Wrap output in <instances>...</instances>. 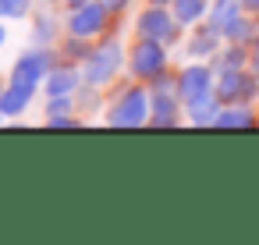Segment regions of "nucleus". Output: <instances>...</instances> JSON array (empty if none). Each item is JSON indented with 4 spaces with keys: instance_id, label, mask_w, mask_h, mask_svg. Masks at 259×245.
<instances>
[{
    "instance_id": "obj_1",
    "label": "nucleus",
    "mask_w": 259,
    "mask_h": 245,
    "mask_svg": "<svg viewBox=\"0 0 259 245\" xmlns=\"http://www.w3.org/2000/svg\"><path fill=\"white\" fill-rule=\"evenodd\" d=\"M103 121L110 128H142L149 125V86L146 82H121L107 89V103H103Z\"/></svg>"
},
{
    "instance_id": "obj_2",
    "label": "nucleus",
    "mask_w": 259,
    "mask_h": 245,
    "mask_svg": "<svg viewBox=\"0 0 259 245\" xmlns=\"http://www.w3.org/2000/svg\"><path fill=\"white\" fill-rule=\"evenodd\" d=\"M121 71H128V47L121 43L117 32H107L93 43L89 57L82 61V78H85V86L110 89Z\"/></svg>"
},
{
    "instance_id": "obj_3",
    "label": "nucleus",
    "mask_w": 259,
    "mask_h": 245,
    "mask_svg": "<svg viewBox=\"0 0 259 245\" xmlns=\"http://www.w3.org/2000/svg\"><path fill=\"white\" fill-rule=\"evenodd\" d=\"M132 32L139 39H153L163 47H174L185 39V25L174 18L170 4H146L135 18H132Z\"/></svg>"
},
{
    "instance_id": "obj_4",
    "label": "nucleus",
    "mask_w": 259,
    "mask_h": 245,
    "mask_svg": "<svg viewBox=\"0 0 259 245\" xmlns=\"http://www.w3.org/2000/svg\"><path fill=\"white\" fill-rule=\"evenodd\" d=\"M185 121V103L178 96V75H160L149 82V125L153 128H178Z\"/></svg>"
},
{
    "instance_id": "obj_5",
    "label": "nucleus",
    "mask_w": 259,
    "mask_h": 245,
    "mask_svg": "<svg viewBox=\"0 0 259 245\" xmlns=\"http://www.w3.org/2000/svg\"><path fill=\"white\" fill-rule=\"evenodd\" d=\"M114 25H117V18L103 0H85L78 8H68V15H64V32L82 36V39H100V36L114 32Z\"/></svg>"
},
{
    "instance_id": "obj_6",
    "label": "nucleus",
    "mask_w": 259,
    "mask_h": 245,
    "mask_svg": "<svg viewBox=\"0 0 259 245\" xmlns=\"http://www.w3.org/2000/svg\"><path fill=\"white\" fill-rule=\"evenodd\" d=\"M170 71V50L163 43H153V39H139L128 47V78L135 82H156L160 75Z\"/></svg>"
},
{
    "instance_id": "obj_7",
    "label": "nucleus",
    "mask_w": 259,
    "mask_h": 245,
    "mask_svg": "<svg viewBox=\"0 0 259 245\" xmlns=\"http://www.w3.org/2000/svg\"><path fill=\"white\" fill-rule=\"evenodd\" d=\"M217 100H220V107L255 103V100H259V75H255L252 68L220 71V75H217Z\"/></svg>"
},
{
    "instance_id": "obj_8",
    "label": "nucleus",
    "mask_w": 259,
    "mask_h": 245,
    "mask_svg": "<svg viewBox=\"0 0 259 245\" xmlns=\"http://www.w3.org/2000/svg\"><path fill=\"white\" fill-rule=\"evenodd\" d=\"M178 96H181L185 110H192L195 103L217 96V71H213L209 64H202V61L181 68V71H178Z\"/></svg>"
},
{
    "instance_id": "obj_9",
    "label": "nucleus",
    "mask_w": 259,
    "mask_h": 245,
    "mask_svg": "<svg viewBox=\"0 0 259 245\" xmlns=\"http://www.w3.org/2000/svg\"><path fill=\"white\" fill-rule=\"evenodd\" d=\"M57 61H61V57H57V47H29V50L15 61L11 75H15V78H25V82L43 86V82H47V75H50V68H54Z\"/></svg>"
},
{
    "instance_id": "obj_10",
    "label": "nucleus",
    "mask_w": 259,
    "mask_h": 245,
    "mask_svg": "<svg viewBox=\"0 0 259 245\" xmlns=\"http://www.w3.org/2000/svg\"><path fill=\"white\" fill-rule=\"evenodd\" d=\"M36 93H39L36 82H25V78H15V75H11V78L4 82V93H0V110H4V117H22V114L32 107Z\"/></svg>"
},
{
    "instance_id": "obj_11",
    "label": "nucleus",
    "mask_w": 259,
    "mask_h": 245,
    "mask_svg": "<svg viewBox=\"0 0 259 245\" xmlns=\"http://www.w3.org/2000/svg\"><path fill=\"white\" fill-rule=\"evenodd\" d=\"M82 64H71V61H57L43 82V93L47 96H75L82 89Z\"/></svg>"
},
{
    "instance_id": "obj_12",
    "label": "nucleus",
    "mask_w": 259,
    "mask_h": 245,
    "mask_svg": "<svg viewBox=\"0 0 259 245\" xmlns=\"http://www.w3.org/2000/svg\"><path fill=\"white\" fill-rule=\"evenodd\" d=\"M220 47H224V36H220L209 22H195L192 32L185 36V54L195 57V61H209Z\"/></svg>"
},
{
    "instance_id": "obj_13",
    "label": "nucleus",
    "mask_w": 259,
    "mask_h": 245,
    "mask_svg": "<svg viewBox=\"0 0 259 245\" xmlns=\"http://www.w3.org/2000/svg\"><path fill=\"white\" fill-rule=\"evenodd\" d=\"M241 15H245L241 0H213L202 22H209V25H213V29H217V32L224 36V32H227V29H231V25H234V22H238Z\"/></svg>"
},
{
    "instance_id": "obj_14",
    "label": "nucleus",
    "mask_w": 259,
    "mask_h": 245,
    "mask_svg": "<svg viewBox=\"0 0 259 245\" xmlns=\"http://www.w3.org/2000/svg\"><path fill=\"white\" fill-rule=\"evenodd\" d=\"M61 36H64V22H57L54 15H36L32 18V32H29L32 47H57Z\"/></svg>"
},
{
    "instance_id": "obj_15",
    "label": "nucleus",
    "mask_w": 259,
    "mask_h": 245,
    "mask_svg": "<svg viewBox=\"0 0 259 245\" xmlns=\"http://www.w3.org/2000/svg\"><path fill=\"white\" fill-rule=\"evenodd\" d=\"M209 68H213L217 75H220V71H234V68H248V47L224 39V47L209 57Z\"/></svg>"
},
{
    "instance_id": "obj_16",
    "label": "nucleus",
    "mask_w": 259,
    "mask_h": 245,
    "mask_svg": "<svg viewBox=\"0 0 259 245\" xmlns=\"http://www.w3.org/2000/svg\"><path fill=\"white\" fill-rule=\"evenodd\" d=\"M255 125V110L252 103H234V107H220L213 117V128H252Z\"/></svg>"
},
{
    "instance_id": "obj_17",
    "label": "nucleus",
    "mask_w": 259,
    "mask_h": 245,
    "mask_svg": "<svg viewBox=\"0 0 259 245\" xmlns=\"http://www.w3.org/2000/svg\"><path fill=\"white\" fill-rule=\"evenodd\" d=\"M209 4H213V0H170V11H174V18H178L185 29H192L195 22L206 18Z\"/></svg>"
},
{
    "instance_id": "obj_18",
    "label": "nucleus",
    "mask_w": 259,
    "mask_h": 245,
    "mask_svg": "<svg viewBox=\"0 0 259 245\" xmlns=\"http://www.w3.org/2000/svg\"><path fill=\"white\" fill-rule=\"evenodd\" d=\"M93 43H96V39H82V36L64 32V36H61V43H57V57H61V61H71V64H82V61L89 57Z\"/></svg>"
},
{
    "instance_id": "obj_19",
    "label": "nucleus",
    "mask_w": 259,
    "mask_h": 245,
    "mask_svg": "<svg viewBox=\"0 0 259 245\" xmlns=\"http://www.w3.org/2000/svg\"><path fill=\"white\" fill-rule=\"evenodd\" d=\"M255 32H259V18H252V15L245 11V15L224 32V39H227V43H241V47H248V43L255 39Z\"/></svg>"
},
{
    "instance_id": "obj_20",
    "label": "nucleus",
    "mask_w": 259,
    "mask_h": 245,
    "mask_svg": "<svg viewBox=\"0 0 259 245\" xmlns=\"http://www.w3.org/2000/svg\"><path fill=\"white\" fill-rule=\"evenodd\" d=\"M29 11H32V0H0V22L29 18Z\"/></svg>"
},
{
    "instance_id": "obj_21",
    "label": "nucleus",
    "mask_w": 259,
    "mask_h": 245,
    "mask_svg": "<svg viewBox=\"0 0 259 245\" xmlns=\"http://www.w3.org/2000/svg\"><path fill=\"white\" fill-rule=\"evenodd\" d=\"M47 117L50 114H71V110H78V103H75V96H47Z\"/></svg>"
},
{
    "instance_id": "obj_22",
    "label": "nucleus",
    "mask_w": 259,
    "mask_h": 245,
    "mask_svg": "<svg viewBox=\"0 0 259 245\" xmlns=\"http://www.w3.org/2000/svg\"><path fill=\"white\" fill-rule=\"evenodd\" d=\"M248 68L259 75V32H255V39L248 43Z\"/></svg>"
},
{
    "instance_id": "obj_23",
    "label": "nucleus",
    "mask_w": 259,
    "mask_h": 245,
    "mask_svg": "<svg viewBox=\"0 0 259 245\" xmlns=\"http://www.w3.org/2000/svg\"><path fill=\"white\" fill-rule=\"evenodd\" d=\"M103 4L114 11V18H124V11L132 8V0H103Z\"/></svg>"
},
{
    "instance_id": "obj_24",
    "label": "nucleus",
    "mask_w": 259,
    "mask_h": 245,
    "mask_svg": "<svg viewBox=\"0 0 259 245\" xmlns=\"http://www.w3.org/2000/svg\"><path fill=\"white\" fill-rule=\"evenodd\" d=\"M241 8H245L252 18H259V0H241Z\"/></svg>"
},
{
    "instance_id": "obj_25",
    "label": "nucleus",
    "mask_w": 259,
    "mask_h": 245,
    "mask_svg": "<svg viewBox=\"0 0 259 245\" xmlns=\"http://www.w3.org/2000/svg\"><path fill=\"white\" fill-rule=\"evenodd\" d=\"M4 43H8V25L0 22V50H4Z\"/></svg>"
},
{
    "instance_id": "obj_26",
    "label": "nucleus",
    "mask_w": 259,
    "mask_h": 245,
    "mask_svg": "<svg viewBox=\"0 0 259 245\" xmlns=\"http://www.w3.org/2000/svg\"><path fill=\"white\" fill-rule=\"evenodd\" d=\"M64 8H78V4H85V0H61Z\"/></svg>"
},
{
    "instance_id": "obj_27",
    "label": "nucleus",
    "mask_w": 259,
    "mask_h": 245,
    "mask_svg": "<svg viewBox=\"0 0 259 245\" xmlns=\"http://www.w3.org/2000/svg\"><path fill=\"white\" fill-rule=\"evenodd\" d=\"M0 93H4V82H0ZM4 121H8V117H4V110H0V125H4Z\"/></svg>"
},
{
    "instance_id": "obj_28",
    "label": "nucleus",
    "mask_w": 259,
    "mask_h": 245,
    "mask_svg": "<svg viewBox=\"0 0 259 245\" xmlns=\"http://www.w3.org/2000/svg\"><path fill=\"white\" fill-rule=\"evenodd\" d=\"M146 4H170V0H146Z\"/></svg>"
}]
</instances>
